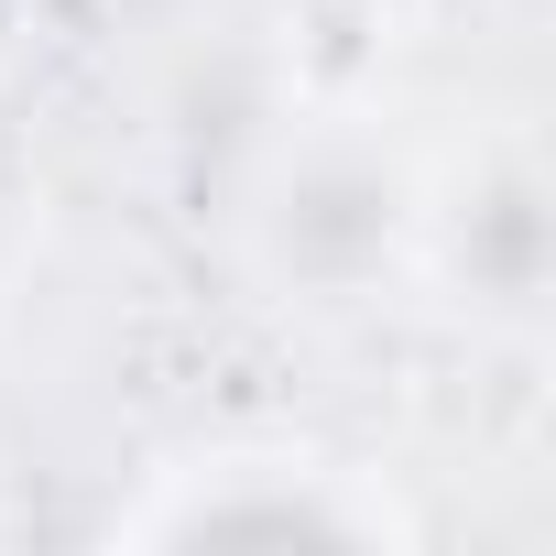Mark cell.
<instances>
[{
  "label": "cell",
  "instance_id": "1",
  "mask_svg": "<svg viewBox=\"0 0 556 556\" xmlns=\"http://www.w3.org/2000/svg\"><path fill=\"white\" fill-rule=\"evenodd\" d=\"M415 207L426 175L393 142L350 121H306L240 186V262L273 306H371L415 262Z\"/></svg>",
  "mask_w": 556,
  "mask_h": 556
},
{
  "label": "cell",
  "instance_id": "2",
  "mask_svg": "<svg viewBox=\"0 0 556 556\" xmlns=\"http://www.w3.org/2000/svg\"><path fill=\"white\" fill-rule=\"evenodd\" d=\"M121 545H415L426 523L404 491L361 458H328L306 437H218L142 480L131 513H110Z\"/></svg>",
  "mask_w": 556,
  "mask_h": 556
},
{
  "label": "cell",
  "instance_id": "3",
  "mask_svg": "<svg viewBox=\"0 0 556 556\" xmlns=\"http://www.w3.org/2000/svg\"><path fill=\"white\" fill-rule=\"evenodd\" d=\"M415 262L458 295V317L480 328H534L545 285H556V207H545V164L523 131H491L447 186H426L415 207Z\"/></svg>",
  "mask_w": 556,
  "mask_h": 556
},
{
  "label": "cell",
  "instance_id": "4",
  "mask_svg": "<svg viewBox=\"0 0 556 556\" xmlns=\"http://www.w3.org/2000/svg\"><path fill=\"white\" fill-rule=\"evenodd\" d=\"M23 218V153H12V131H0V229Z\"/></svg>",
  "mask_w": 556,
  "mask_h": 556
}]
</instances>
